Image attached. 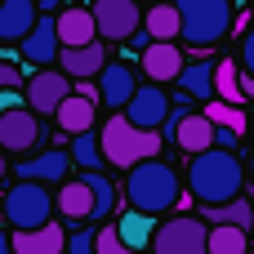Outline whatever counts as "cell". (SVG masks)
<instances>
[{
  "label": "cell",
  "instance_id": "cell-1",
  "mask_svg": "<svg viewBox=\"0 0 254 254\" xmlns=\"http://www.w3.org/2000/svg\"><path fill=\"white\" fill-rule=\"evenodd\" d=\"M241 188H246V165H241V156L232 147L214 143V147H205V152L192 156V165H188V192L201 205L232 201V196H241Z\"/></svg>",
  "mask_w": 254,
  "mask_h": 254
},
{
  "label": "cell",
  "instance_id": "cell-2",
  "mask_svg": "<svg viewBox=\"0 0 254 254\" xmlns=\"http://www.w3.org/2000/svg\"><path fill=\"white\" fill-rule=\"evenodd\" d=\"M125 174H129V183H125L129 205H138V210H147V214H165V210H174V205H179V196H183L179 174H174L165 161H156V156H147V161L129 165Z\"/></svg>",
  "mask_w": 254,
  "mask_h": 254
},
{
  "label": "cell",
  "instance_id": "cell-3",
  "mask_svg": "<svg viewBox=\"0 0 254 254\" xmlns=\"http://www.w3.org/2000/svg\"><path fill=\"white\" fill-rule=\"evenodd\" d=\"M98 138H103V156H107V165H116V170H129V165H138V161H147V156L161 152V134L134 125L129 116H107Z\"/></svg>",
  "mask_w": 254,
  "mask_h": 254
},
{
  "label": "cell",
  "instance_id": "cell-4",
  "mask_svg": "<svg viewBox=\"0 0 254 254\" xmlns=\"http://www.w3.org/2000/svg\"><path fill=\"white\" fill-rule=\"evenodd\" d=\"M54 210L58 205L49 196V183H40V179H18L0 196V214H4L9 228H40V223L54 219Z\"/></svg>",
  "mask_w": 254,
  "mask_h": 254
},
{
  "label": "cell",
  "instance_id": "cell-5",
  "mask_svg": "<svg viewBox=\"0 0 254 254\" xmlns=\"http://www.w3.org/2000/svg\"><path fill=\"white\" fill-rule=\"evenodd\" d=\"M183 18V40L205 49L232 31V0H174Z\"/></svg>",
  "mask_w": 254,
  "mask_h": 254
},
{
  "label": "cell",
  "instance_id": "cell-6",
  "mask_svg": "<svg viewBox=\"0 0 254 254\" xmlns=\"http://www.w3.org/2000/svg\"><path fill=\"white\" fill-rule=\"evenodd\" d=\"M152 254H210V228L201 214H179L170 223H156Z\"/></svg>",
  "mask_w": 254,
  "mask_h": 254
},
{
  "label": "cell",
  "instance_id": "cell-7",
  "mask_svg": "<svg viewBox=\"0 0 254 254\" xmlns=\"http://www.w3.org/2000/svg\"><path fill=\"white\" fill-rule=\"evenodd\" d=\"M94 22L103 40H129L143 31V0H94Z\"/></svg>",
  "mask_w": 254,
  "mask_h": 254
},
{
  "label": "cell",
  "instance_id": "cell-8",
  "mask_svg": "<svg viewBox=\"0 0 254 254\" xmlns=\"http://www.w3.org/2000/svg\"><path fill=\"white\" fill-rule=\"evenodd\" d=\"M71 85H76V80H71L63 67H58V71H49V67H45V71H36V76L27 80V107H31L36 116H54V112H58V103L71 94Z\"/></svg>",
  "mask_w": 254,
  "mask_h": 254
},
{
  "label": "cell",
  "instance_id": "cell-9",
  "mask_svg": "<svg viewBox=\"0 0 254 254\" xmlns=\"http://www.w3.org/2000/svg\"><path fill=\"white\" fill-rule=\"evenodd\" d=\"M40 143V121H36V112L22 103V107H9L4 116H0V147L4 152H31Z\"/></svg>",
  "mask_w": 254,
  "mask_h": 254
},
{
  "label": "cell",
  "instance_id": "cell-10",
  "mask_svg": "<svg viewBox=\"0 0 254 254\" xmlns=\"http://www.w3.org/2000/svg\"><path fill=\"white\" fill-rule=\"evenodd\" d=\"M18 49H22V58L36 63V67L58 63V49H63V40H58V18H54V13H40L36 27L18 40Z\"/></svg>",
  "mask_w": 254,
  "mask_h": 254
},
{
  "label": "cell",
  "instance_id": "cell-11",
  "mask_svg": "<svg viewBox=\"0 0 254 254\" xmlns=\"http://www.w3.org/2000/svg\"><path fill=\"white\" fill-rule=\"evenodd\" d=\"M170 138L183 147V152H205V147H214L219 143V125L205 116V112H179L174 116V125H170Z\"/></svg>",
  "mask_w": 254,
  "mask_h": 254
},
{
  "label": "cell",
  "instance_id": "cell-12",
  "mask_svg": "<svg viewBox=\"0 0 254 254\" xmlns=\"http://www.w3.org/2000/svg\"><path fill=\"white\" fill-rule=\"evenodd\" d=\"M125 116H129L134 125H143V129H161L165 116H170V94H165L161 85H138L134 98L125 103Z\"/></svg>",
  "mask_w": 254,
  "mask_h": 254
},
{
  "label": "cell",
  "instance_id": "cell-13",
  "mask_svg": "<svg viewBox=\"0 0 254 254\" xmlns=\"http://www.w3.org/2000/svg\"><path fill=\"white\" fill-rule=\"evenodd\" d=\"M54 205H58V214L67 223H94V188H89V179H63Z\"/></svg>",
  "mask_w": 254,
  "mask_h": 254
},
{
  "label": "cell",
  "instance_id": "cell-14",
  "mask_svg": "<svg viewBox=\"0 0 254 254\" xmlns=\"http://www.w3.org/2000/svg\"><path fill=\"white\" fill-rule=\"evenodd\" d=\"M13 254H67V228L63 223L13 228Z\"/></svg>",
  "mask_w": 254,
  "mask_h": 254
},
{
  "label": "cell",
  "instance_id": "cell-15",
  "mask_svg": "<svg viewBox=\"0 0 254 254\" xmlns=\"http://www.w3.org/2000/svg\"><path fill=\"white\" fill-rule=\"evenodd\" d=\"M58 67L71 76V80H85V76H98L107 67V45L89 40V45H63L58 49Z\"/></svg>",
  "mask_w": 254,
  "mask_h": 254
},
{
  "label": "cell",
  "instance_id": "cell-16",
  "mask_svg": "<svg viewBox=\"0 0 254 254\" xmlns=\"http://www.w3.org/2000/svg\"><path fill=\"white\" fill-rule=\"evenodd\" d=\"M183 67H188V63H183V49H179L174 40H152V45L143 49V76H147V80H165V85H170V80L183 76Z\"/></svg>",
  "mask_w": 254,
  "mask_h": 254
},
{
  "label": "cell",
  "instance_id": "cell-17",
  "mask_svg": "<svg viewBox=\"0 0 254 254\" xmlns=\"http://www.w3.org/2000/svg\"><path fill=\"white\" fill-rule=\"evenodd\" d=\"M134 89H138V80H134V67H129V63H107V67L98 71V103L125 107V103L134 98Z\"/></svg>",
  "mask_w": 254,
  "mask_h": 254
},
{
  "label": "cell",
  "instance_id": "cell-18",
  "mask_svg": "<svg viewBox=\"0 0 254 254\" xmlns=\"http://www.w3.org/2000/svg\"><path fill=\"white\" fill-rule=\"evenodd\" d=\"M94 112H98V98H89V94L71 89V94L58 103L54 121H58V129H63V134H85V129H94Z\"/></svg>",
  "mask_w": 254,
  "mask_h": 254
},
{
  "label": "cell",
  "instance_id": "cell-19",
  "mask_svg": "<svg viewBox=\"0 0 254 254\" xmlns=\"http://www.w3.org/2000/svg\"><path fill=\"white\" fill-rule=\"evenodd\" d=\"M76 161H71V152H40V156H27V161H18V179H40V183H49V188H58L63 179H67V170H71Z\"/></svg>",
  "mask_w": 254,
  "mask_h": 254
},
{
  "label": "cell",
  "instance_id": "cell-20",
  "mask_svg": "<svg viewBox=\"0 0 254 254\" xmlns=\"http://www.w3.org/2000/svg\"><path fill=\"white\" fill-rule=\"evenodd\" d=\"M143 31L152 40H179L183 36V18H179V4L174 0H152L143 9Z\"/></svg>",
  "mask_w": 254,
  "mask_h": 254
},
{
  "label": "cell",
  "instance_id": "cell-21",
  "mask_svg": "<svg viewBox=\"0 0 254 254\" xmlns=\"http://www.w3.org/2000/svg\"><path fill=\"white\" fill-rule=\"evenodd\" d=\"M40 18L36 0H0V40H22Z\"/></svg>",
  "mask_w": 254,
  "mask_h": 254
},
{
  "label": "cell",
  "instance_id": "cell-22",
  "mask_svg": "<svg viewBox=\"0 0 254 254\" xmlns=\"http://www.w3.org/2000/svg\"><path fill=\"white\" fill-rule=\"evenodd\" d=\"M116 232H121V241L129 246V250H152V237H156V214H147V210H138V205H129L121 219H116Z\"/></svg>",
  "mask_w": 254,
  "mask_h": 254
},
{
  "label": "cell",
  "instance_id": "cell-23",
  "mask_svg": "<svg viewBox=\"0 0 254 254\" xmlns=\"http://www.w3.org/2000/svg\"><path fill=\"white\" fill-rule=\"evenodd\" d=\"M54 18H58V40H63V45L103 40V36H98V22H94V9H63V13H54Z\"/></svg>",
  "mask_w": 254,
  "mask_h": 254
},
{
  "label": "cell",
  "instance_id": "cell-24",
  "mask_svg": "<svg viewBox=\"0 0 254 254\" xmlns=\"http://www.w3.org/2000/svg\"><path fill=\"white\" fill-rule=\"evenodd\" d=\"M201 219H205V223H237V228H250L254 223V201L250 196H232V201H219V205H201Z\"/></svg>",
  "mask_w": 254,
  "mask_h": 254
},
{
  "label": "cell",
  "instance_id": "cell-25",
  "mask_svg": "<svg viewBox=\"0 0 254 254\" xmlns=\"http://www.w3.org/2000/svg\"><path fill=\"white\" fill-rule=\"evenodd\" d=\"M214 67H219V63H210V58L188 63V67H183V76H179V80H183V89H188L192 98L210 103V98H214Z\"/></svg>",
  "mask_w": 254,
  "mask_h": 254
},
{
  "label": "cell",
  "instance_id": "cell-26",
  "mask_svg": "<svg viewBox=\"0 0 254 254\" xmlns=\"http://www.w3.org/2000/svg\"><path fill=\"white\" fill-rule=\"evenodd\" d=\"M210 254H250V237L237 223H210Z\"/></svg>",
  "mask_w": 254,
  "mask_h": 254
},
{
  "label": "cell",
  "instance_id": "cell-27",
  "mask_svg": "<svg viewBox=\"0 0 254 254\" xmlns=\"http://www.w3.org/2000/svg\"><path fill=\"white\" fill-rule=\"evenodd\" d=\"M214 125H223V129H237V134H246L250 129V116L241 112V103H228V98H210V107H201Z\"/></svg>",
  "mask_w": 254,
  "mask_h": 254
},
{
  "label": "cell",
  "instance_id": "cell-28",
  "mask_svg": "<svg viewBox=\"0 0 254 254\" xmlns=\"http://www.w3.org/2000/svg\"><path fill=\"white\" fill-rule=\"evenodd\" d=\"M71 161H76L80 170H98V161H107V156H103V138H98L94 129L71 134Z\"/></svg>",
  "mask_w": 254,
  "mask_h": 254
},
{
  "label": "cell",
  "instance_id": "cell-29",
  "mask_svg": "<svg viewBox=\"0 0 254 254\" xmlns=\"http://www.w3.org/2000/svg\"><path fill=\"white\" fill-rule=\"evenodd\" d=\"M241 71H237V63L232 58H223L219 67H214V98H228V103H241Z\"/></svg>",
  "mask_w": 254,
  "mask_h": 254
},
{
  "label": "cell",
  "instance_id": "cell-30",
  "mask_svg": "<svg viewBox=\"0 0 254 254\" xmlns=\"http://www.w3.org/2000/svg\"><path fill=\"white\" fill-rule=\"evenodd\" d=\"M85 179H89V188H94V223H103V219L112 214V205H116V183L103 179L98 170H85Z\"/></svg>",
  "mask_w": 254,
  "mask_h": 254
},
{
  "label": "cell",
  "instance_id": "cell-31",
  "mask_svg": "<svg viewBox=\"0 0 254 254\" xmlns=\"http://www.w3.org/2000/svg\"><path fill=\"white\" fill-rule=\"evenodd\" d=\"M94 250L98 254H134L125 241H121V232H116V223H103L98 232H94Z\"/></svg>",
  "mask_w": 254,
  "mask_h": 254
},
{
  "label": "cell",
  "instance_id": "cell-32",
  "mask_svg": "<svg viewBox=\"0 0 254 254\" xmlns=\"http://www.w3.org/2000/svg\"><path fill=\"white\" fill-rule=\"evenodd\" d=\"M67 254H98L94 250V232H89V228L71 232V237H67Z\"/></svg>",
  "mask_w": 254,
  "mask_h": 254
},
{
  "label": "cell",
  "instance_id": "cell-33",
  "mask_svg": "<svg viewBox=\"0 0 254 254\" xmlns=\"http://www.w3.org/2000/svg\"><path fill=\"white\" fill-rule=\"evenodd\" d=\"M22 103H27V89H22V85H4V89H0V116H4L9 107H22Z\"/></svg>",
  "mask_w": 254,
  "mask_h": 254
},
{
  "label": "cell",
  "instance_id": "cell-34",
  "mask_svg": "<svg viewBox=\"0 0 254 254\" xmlns=\"http://www.w3.org/2000/svg\"><path fill=\"white\" fill-rule=\"evenodd\" d=\"M241 71L254 76V27L246 31V40H241Z\"/></svg>",
  "mask_w": 254,
  "mask_h": 254
},
{
  "label": "cell",
  "instance_id": "cell-35",
  "mask_svg": "<svg viewBox=\"0 0 254 254\" xmlns=\"http://www.w3.org/2000/svg\"><path fill=\"white\" fill-rule=\"evenodd\" d=\"M4 85H22V71L13 67V63H0V89Z\"/></svg>",
  "mask_w": 254,
  "mask_h": 254
},
{
  "label": "cell",
  "instance_id": "cell-36",
  "mask_svg": "<svg viewBox=\"0 0 254 254\" xmlns=\"http://www.w3.org/2000/svg\"><path fill=\"white\" fill-rule=\"evenodd\" d=\"M36 4H40V13H58V9H63L67 0H36Z\"/></svg>",
  "mask_w": 254,
  "mask_h": 254
},
{
  "label": "cell",
  "instance_id": "cell-37",
  "mask_svg": "<svg viewBox=\"0 0 254 254\" xmlns=\"http://www.w3.org/2000/svg\"><path fill=\"white\" fill-rule=\"evenodd\" d=\"M0 254H13V237L9 232H0Z\"/></svg>",
  "mask_w": 254,
  "mask_h": 254
},
{
  "label": "cell",
  "instance_id": "cell-38",
  "mask_svg": "<svg viewBox=\"0 0 254 254\" xmlns=\"http://www.w3.org/2000/svg\"><path fill=\"white\" fill-rule=\"evenodd\" d=\"M4 174H9V161H4V147H0V183H4Z\"/></svg>",
  "mask_w": 254,
  "mask_h": 254
},
{
  "label": "cell",
  "instance_id": "cell-39",
  "mask_svg": "<svg viewBox=\"0 0 254 254\" xmlns=\"http://www.w3.org/2000/svg\"><path fill=\"white\" fill-rule=\"evenodd\" d=\"M250 179H254V152H250Z\"/></svg>",
  "mask_w": 254,
  "mask_h": 254
},
{
  "label": "cell",
  "instance_id": "cell-40",
  "mask_svg": "<svg viewBox=\"0 0 254 254\" xmlns=\"http://www.w3.org/2000/svg\"><path fill=\"white\" fill-rule=\"evenodd\" d=\"M250 129H254V116H250Z\"/></svg>",
  "mask_w": 254,
  "mask_h": 254
},
{
  "label": "cell",
  "instance_id": "cell-41",
  "mask_svg": "<svg viewBox=\"0 0 254 254\" xmlns=\"http://www.w3.org/2000/svg\"><path fill=\"white\" fill-rule=\"evenodd\" d=\"M143 4H152V0H143Z\"/></svg>",
  "mask_w": 254,
  "mask_h": 254
}]
</instances>
